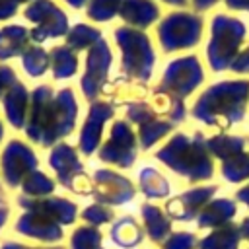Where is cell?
I'll return each instance as SVG.
<instances>
[{"mask_svg":"<svg viewBox=\"0 0 249 249\" xmlns=\"http://www.w3.org/2000/svg\"><path fill=\"white\" fill-rule=\"evenodd\" d=\"M249 80H228L210 86L195 103L193 115L208 124L231 126L245 119Z\"/></svg>","mask_w":249,"mask_h":249,"instance_id":"6da1fadb","label":"cell"},{"mask_svg":"<svg viewBox=\"0 0 249 249\" xmlns=\"http://www.w3.org/2000/svg\"><path fill=\"white\" fill-rule=\"evenodd\" d=\"M247 27L241 19L218 14L212 19V35L206 49V56L210 62V68L220 72L230 68L233 58L239 54V49L245 41Z\"/></svg>","mask_w":249,"mask_h":249,"instance_id":"7a4b0ae2","label":"cell"},{"mask_svg":"<svg viewBox=\"0 0 249 249\" xmlns=\"http://www.w3.org/2000/svg\"><path fill=\"white\" fill-rule=\"evenodd\" d=\"M200 35L202 19L195 14H171L160 27V37L165 51L193 47L200 41Z\"/></svg>","mask_w":249,"mask_h":249,"instance_id":"3957f363","label":"cell"},{"mask_svg":"<svg viewBox=\"0 0 249 249\" xmlns=\"http://www.w3.org/2000/svg\"><path fill=\"white\" fill-rule=\"evenodd\" d=\"M202 68L198 64L196 56H185L175 60L165 74V82H163V89L169 91L171 97L175 99H183L185 95H189L200 82H202Z\"/></svg>","mask_w":249,"mask_h":249,"instance_id":"277c9868","label":"cell"},{"mask_svg":"<svg viewBox=\"0 0 249 249\" xmlns=\"http://www.w3.org/2000/svg\"><path fill=\"white\" fill-rule=\"evenodd\" d=\"M208 146L220 158H230L233 154H241L245 140L239 136H214L208 140Z\"/></svg>","mask_w":249,"mask_h":249,"instance_id":"5b68a950","label":"cell"},{"mask_svg":"<svg viewBox=\"0 0 249 249\" xmlns=\"http://www.w3.org/2000/svg\"><path fill=\"white\" fill-rule=\"evenodd\" d=\"M224 175H228L230 179H243L249 175V156L247 154H237L235 161H230L228 165H224Z\"/></svg>","mask_w":249,"mask_h":249,"instance_id":"8992f818","label":"cell"},{"mask_svg":"<svg viewBox=\"0 0 249 249\" xmlns=\"http://www.w3.org/2000/svg\"><path fill=\"white\" fill-rule=\"evenodd\" d=\"M230 70L235 72V74H249V47L239 51V54L230 64Z\"/></svg>","mask_w":249,"mask_h":249,"instance_id":"52a82bcc","label":"cell"},{"mask_svg":"<svg viewBox=\"0 0 249 249\" xmlns=\"http://www.w3.org/2000/svg\"><path fill=\"white\" fill-rule=\"evenodd\" d=\"M224 2L231 10H247L249 12V0H224Z\"/></svg>","mask_w":249,"mask_h":249,"instance_id":"ba28073f","label":"cell"},{"mask_svg":"<svg viewBox=\"0 0 249 249\" xmlns=\"http://www.w3.org/2000/svg\"><path fill=\"white\" fill-rule=\"evenodd\" d=\"M216 2H218V0H193V4H195L196 10H208V8H212Z\"/></svg>","mask_w":249,"mask_h":249,"instance_id":"9c48e42d","label":"cell"}]
</instances>
